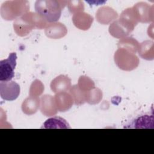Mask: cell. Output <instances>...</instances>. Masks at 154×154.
Instances as JSON below:
<instances>
[{
  "mask_svg": "<svg viewBox=\"0 0 154 154\" xmlns=\"http://www.w3.org/2000/svg\"><path fill=\"white\" fill-rule=\"evenodd\" d=\"M67 3V1L37 0L35 2V10L48 23L55 22L60 19Z\"/></svg>",
  "mask_w": 154,
  "mask_h": 154,
  "instance_id": "obj_1",
  "label": "cell"
},
{
  "mask_svg": "<svg viewBox=\"0 0 154 154\" xmlns=\"http://www.w3.org/2000/svg\"><path fill=\"white\" fill-rule=\"evenodd\" d=\"M29 3L28 1H7L2 4L0 13L5 20H13L29 12Z\"/></svg>",
  "mask_w": 154,
  "mask_h": 154,
  "instance_id": "obj_2",
  "label": "cell"
},
{
  "mask_svg": "<svg viewBox=\"0 0 154 154\" xmlns=\"http://www.w3.org/2000/svg\"><path fill=\"white\" fill-rule=\"evenodd\" d=\"M114 60L117 67L124 71H131L139 65L140 60L135 54L122 48H118L114 55Z\"/></svg>",
  "mask_w": 154,
  "mask_h": 154,
  "instance_id": "obj_3",
  "label": "cell"
},
{
  "mask_svg": "<svg viewBox=\"0 0 154 154\" xmlns=\"http://www.w3.org/2000/svg\"><path fill=\"white\" fill-rule=\"evenodd\" d=\"M13 28L17 35L20 37L28 35L32 29L36 28L32 18L31 12H28L16 19L13 22Z\"/></svg>",
  "mask_w": 154,
  "mask_h": 154,
  "instance_id": "obj_4",
  "label": "cell"
},
{
  "mask_svg": "<svg viewBox=\"0 0 154 154\" xmlns=\"http://www.w3.org/2000/svg\"><path fill=\"white\" fill-rule=\"evenodd\" d=\"M16 60V53L11 52L7 59L0 61V81H9L12 79L14 76Z\"/></svg>",
  "mask_w": 154,
  "mask_h": 154,
  "instance_id": "obj_5",
  "label": "cell"
},
{
  "mask_svg": "<svg viewBox=\"0 0 154 154\" xmlns=\"http://www.w3.org/2000/svg\"><path fill=\"white\" fill-rule=\"evenodd\" d=\"M138 22L149 23L153 21V5L147 2H140L132 7Z\"/></svg>",
  "mask_w": 154,
  "mask_h": 154,
  "instance_id": "obj_6",
  "label": "cell"
},
{
  "mask_svg": "<svg viewBox=\"0 0 154 154\" xmlns=\"http://www.w3.org/2000/svg\"><path fill=\"white\" fill-rule=\"evenodd\" d=\"M20 94V86L14 81L0 82V95L3 100L13 101Z\"/></svg>",
  "mask_w": 154,
  "mask_h": 154,
  "instance_id": "obj_7",
  "label": "cell"
},
{
  "mask_svg": "<svg viewBox=\"0 0 154 154\" xmlns=\"http://www.w3.org/2000/svg\"><path fill=\"white\" fill-rule=\"evenodd\" d=\"M118 20L119 22L131 32L133 31L138 23L132 7L124 10L121 13Z\"/></svg>",
  "mask_w": 154,
  "mask_h": 154,
  "instance_id": "obj_8",
  "label": "cell"
},
{
  "mask_svg": "<svg viewBox=\"0 0 154 154\" xmlns=\"http://www.w3.org/2000/svg\"><path fill=\"white\" fill-rule=\"evenodd\" d=\"M45 35L49 38L60 39L67 33L66 26L59 22L49 23L45 28Z\"/></svg>",
  "mask_w": 154,
  "mask_h": 154,
  "instance_id": "obj_9",
  "label": "cell"
},
{
  "mask_svg": "<svg viewBox=\"0 0 154 154\" xmlns=\"http://www.w3.org/2000/svg\"><path fill=\"white\" fill-rule=\"evenodd\" d=\"M117 17V11L108 6L100 7L96 13V20L102 25H108L116 20Z\"/></svg>",
  "mask_w": 154,
  "mask_h": 154,
  "instance_id": "obj_10",
  "label": "cell"
},
{
  "mask_svg": "<svg viewBox=\"0 0 154 154\" xmlns=\"http://www.w3.org/2000/svg\"><path fill=\"white\" fill-rule=\"evenodd\" d=\"M40 109L42 113L46 116H55L58 112L54 97L50 94H45L40 98Z\"/></svg>",
  "mask_w": 154,
  "mask_h": 154,
  "instance_id": "obj_11",
  "label": "cell"
},
{
  "mask_svg": "<svg viewBox=\"0 0 154 154\" xmlns=\"http://www.w3.org/2000/svg\"><path fill=\"white\" fill-rule=\"evenodd\" d=\"M94 18L90 14L84 11L73 14L72 22L74 25L79 29L86 31L91 26Z\"/></svg>",
  "mask_w": 154,
  "mask_h": 154,
  "instance_id": "obj_12",
  "label": "cell"
},
{
  "mask_svg": "<svg viewBox=\"0 0 154 154\" xmlns=\"http://www.w3.org/2000/svg\"><path fill=\"white\" fill-rule=\"evenodd\" d=\"M55 104L58 111L65 112L70 109L74 103L73 99L69 93L59 92L54 96Z\"/></svg>",
  "mask_w": 154,
  "mask_h": 154,
  "instance_id": "obj_13",
  "label": "cell"
},
{
  "mask_svg": "<svg viewBox=\"0 0 154 154\" xmlns=\"http://www.w3.org/2000/svg\"><path fill=\"white\" fill-rule=\"evenodd\" d=\"M50 87L55 93L66 92L71 87V79L67 75H60L52 80Z\"/></svg>",
  "mask_w": 154,
  "mask_h": 154,
  "instance_id": "obj_14",
  "label": "cell"
},
{
  "mask_svg": "<svg viewBox=\"0 0 154 154\" xmlns=\"http://www.w3.org/2000/svg\"><path fill=\"white\" fill-rule=\"evenodd\" d=\"M153 114L141 115L133 119L126 128L136 129L153 128Z\"/></svg>",
  "mask_w": 154,
  "mask_h": 154,
  "instance_id": "obj_15",
  "label": "cell"
},
{
  "mask_svg": "<svg viewBox=\"0 0 154 154\" xmlns=\"http://www.w3.org/2000/svg\"><path fill=\"white\" fill-rule=\"evenodd\" d=\"M40 106V99L37 96L26 97L22 103V110L26 115L35 114Z\"/></svg>",
  "mask_w": 154,
  "mask_h": 154,
  "instance_id": "obj_16",
  "label": "cell"
},
{
  "mask_svg": "<svg viewBox=\"0 0 154 154\" xmlns=\"http://www.w3.org/2000/svg\"><path fill=\"white\" fill-rule=\"evenodd\" d=\"M138 52L140 57L146 60L154 59V43L151 40H145L139 45Z\"/></svg>",
  "mask_w": 154,
  "mask_h": 154,
  "instance_id": "obj_17",
  "label": "cell"
},
{
  "mask_svg": "<svg viewBox=\"0 0 154 154\" xmlns=\"http://www.w3.org/2000/svg\"><path fill=\"white\" fill-rule=\"evenodd\" d=\"M42 128L45 129H70V126L64 119L55 116L47 119Z\"/></svg>",
  "mask_w": 154,
  "mask_h": 154,
  "instance_id": "obj_18",
  "label": "cell"
},
{
  "mask_svg": "<svg viewBox=\"0 0 154 154\" xmlns=\"http://www.w3.org/2000/svg\"><path fill=\"white\" fill-rule=\"evenodd\" d=\"M108 31L112 37L120 39L127 37L131 33L129 30H128L119 22L118 19L114 20L110 24Z\"/></svg>",
  "mask_w": 154,
  "mask_h": 154,
  "instance_id": "obj_19",
  "label": "cell"
},
{
  "mask_svg": "<svg viewBox=\"0 0 154 154\" xmlns=\"http://www.w3.org/2000/svg\"><path fill=\"white\" fill-rule=\"evenodd\" d=\"M139 45L138 42L132 37H125L119 41L117 47L118 48L125 49L136 54L138 51Z\"/></svg>",
  "mask_w": 154,
  "mask_h": 154,
  "instance_id": "obj_20",
  "label": "cell"
},
{
  "mask_svg": "<svg viewBox=\"0 0 154 154\" xmlns=\"http://www.w3.org/2000/svg\"><path fill=\"white\" fill-rule=\"evenodd\" d=\"M85 102L90 105H95L99 103L103 97L102 91L98 88H94L85 93Z\"/></svg>",
  "mask_w": 154,
  "mask_h": 154,
  "instance_id": "obj_21",
  "label": "cell"
},
{
  "mask_svg": "<svg viewBox=\"0 0 154 154\" xmlns=\"http://www.w3.org/2000/svg\"><path fill=\"white\" fill-rule=\"evenodd\" d=\"M69 93L71 94L74 103L76 105L80 106L84 104L85 102V92L81 91L76 85L71 86L69 90Z\"/></svg>",
  "mask_w": 154,
  "mask_h": 154,
  "instance_id": "obj_22",
  "label": "cell"
},
{
  "mask_svg": "<svg viewBox=\"0 0 154 154\" xmlns=\"http://www.w3.org/2000/svg\"><path fill=\"white\" fill-rule=\"evenodd\" d=\"M77 85L81 91L85 93L95 88L94 81L85 75H82L79 78Z\"/></svg>",
  "mask_w": 154,
  "mask_h": 154,
  "instance_id": "obj_23",
  "label": "cell"
},
{
  "mask_svg": "<svg viewBox=\"0 0 154 154\" xmlns=\"http://www.w3.org/2000/svg\"><path fill=\"white\" fill-rule=\"evenodd\" d=\"M44 89L45 87L43 83L38 79H35L30 86L29 95L31 96L38 97L43 93Z\"/></svg>",
  "mask_w": 154,
  "mask_h": 154,
  "instance_id": "obj_24",
  "label": "cell"
},
{
  "mask_svg": "<svg viewBox=\"0 0 154 154\" xmlns=\"http://www.w3.org/2000/svg\"><path fill=\"white\" fill-rule=\"evenodd\" d=\"M67 5L69 11L73 14L84 10V4L81 1H67Z\"/></svg>",
  "mask_w": 154,
  "mask_h": 154,
  "instance_id": "obj_25",
  "label": "cell"
}]
</instances>
